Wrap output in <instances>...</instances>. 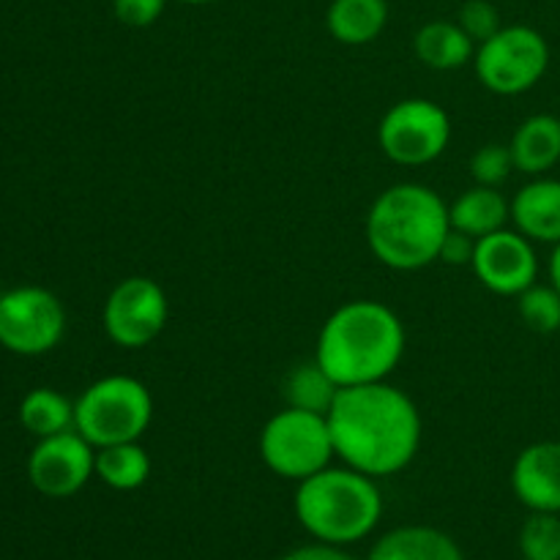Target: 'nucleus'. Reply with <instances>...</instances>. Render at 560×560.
Listing matches in <instances>:
<instances>
[{
  "mask_svg": "<svg viewBox=\"0 0 560 560\" xmlns=\"http://www.w3.org/2000/svg\"><path fill=\"white\" fill-rule=\"evenodd\" d=\"M170 317L162 284L148 277H129L113 288L104 304V331L118 348L140 350L164 331Z\"/></svg>",
  "mask_w": 560,
  "mask_h": 560,
  "instance_id": "9d476101",
  "label": "nucleus"
},
{
  "mask_svg": "<svg viewBox=\"0 0 560 560\" xmlns=\"http://www.w3.org/2000/svg\"><path fill=\"white\" fill-rule=\"evenodd\" d=\"M512 222L520 233L541 244H560V180L539 178L512 200Z\"/></svg>",
  "mask_w": 560,
  "mask_h": 560,
  "instance_id": "4468645a",
  "label": "nucleus"
},
{
  "mask_svg": "<svg viewBox=\"0 0 560 560\" xmlns=\"http://www.w3.org/2000/svg\"><path fill=\"white\" fill-rule=\"evenodd\" d=\"M550 279H552V288L560 293V244H556V252L550 257Z\"/></svg>",
  "mask_w": 560,
  "mask_h": 560,
  "instance_id": "c756f323",
  "label": "nucleus"
},
{
  "mask_svg": "<svg viewBox=\"0 0 560 560\" xmlns=\"http://www.w3.org/2000/svg\"><path fill=\"white\" fill-rule=\"evenodd\" d=\"M282 392L284 399H288V408L328 416V410H331L334 399L339 394V386L317 361H306V364L293 366L288 372V377L282 383Z\"/></svg>",
  "mask_w": 560,
  "mask_h": 560,
  "instance_id": "4be33fe9",
  "label": "nucleus"
},
{
  "mask_svg": "<svg viewBox=\"0 0 560 560\" xmlns=\"http://www.w3.org/2000/svg\"><path fill=\"white\" fill-rule=\"evenodd\" d=\"M452 140V120L441 104L430 98L397 102L381 120L377 142L392 162L405 167L430 164L446 151Z\"/></svg>",
  "mask_w": 560,
  "mask_h": 560,
  "instance_id": "6e6552de",
  "label": "nucleus"
},
{
  "mask_svg": "<svg viewBox=\"0 0 560 560\" xmlns=\"http://www.w3.org/2000/svg\"><path fill=\"white\" fill-rule=\"evenodd\" d=\"M260 457L277 476L304 481L320 474L337 457L328 416L284 408L260 432Z\"/></svg>",
  "mask_w": 560,
  "mask_h": 560,
  "instance_id": "423d86ee",
  "label": "nucleus"
},
{
  "mask_svg": "<svg viewBox=\"0 0 560 560\" xmlns=\"http://www.w3.org/2000/svg\"><path fill=\"white\" fill-rule=\"evenodd\" d=\"M550 66V47L539 31L528 25L501 27L492 38L479 44L476 74L481 85L501 96L530 91Z\"/></svg>",
  "mask_w": 560,
  "mask_h": 560,
  "instance_id": "0eeeda50",
  "label": "nucleus"
},
{
  "mask_svg": "<svg viewBox=\"0 0 560 560\" xmlns=\"http://www.w3.org/2000/svg\"><path fill=\"white\" fill-rule=\"evenodd\" d=\"M153 419L145 383L129 375H107L91 383L74 402V430L93 448L140 441Z\"/></svg>",
  "mask_w": 560,
  "mask_h": 560,
  "instance_id": "39448f33",
  "label": "nucleus"
},
{
  "mask_svg": "<svg viewBox=\"0 0 560 560\" xmlns=\"http://www.w3.org/2000/svg\"><path fill=\"white\" fill-rule=\"evenodd\" d=\"M517 310L525 326L536 334H556L560 328V293L552 284H530L517 295Z\"/></svg>",
  "mask_w": 560,
  "mask_h": 560,
  "instance_id": "5701e85b",
  "label": "nucleus"
},
{
  "mask_svg": "<svg viewBox=\"0 0 560 560\" xmlns=\"http://www.w3.org/2000/svg\"><path fill=\"white\" fill-rule=\"evenodd\" d=\"M167 0H113V11L120 25L151 27L164 14Z\"/></svg>",
  "mask_w": 560,
  "mask_h": 560,
  "instance_id": "bb28decb",
  "label": "nucleus"
},
{
  "mask_svg": "<svg viewBox=\"0 0 560 560\" xmlns=\"http://www.w3.org/2000/svg\"><path fill=\"white\" fill-rule=\"evenodd\" d=\"M180 3H191V5H202V3H213V0H180Z\"/></svg>",
  "mask_w": 560,
  "mask_h": 560,
  "instance_id": "7c9ffc66",
  "label": "nucleus"
},
{
  "mask_svg": "<svg viewBox=\"0 0 560 560\" xmlns=\"http://www.w3.org/2000/svg\"><path fill=\"white\" fill-rule=\"evenodd\" d=\"M20 424L38 441L74 430V402L55 388H33L20 405Z\"/></svg>",
  "mask_w": 560,
  "mask_h": 560,
  "instance_id": "aec40b11",
  "label": "nucleus"
},
{
  "mask_svg": "<svg viewBox=\"0 0 560 560\" xmlns=\"http://www.w3.org/2000/svg\"><path fill=\"white\" fill-rule=\"evenodd\" d=\"M96 476L113 490H137L151 476V457L140 446V441L96 448Z\"/></svg>",
  "mask_w": 560,
  "mask_h": 560,
  "instance_id": "412c9836",
  "label": "nucleus"
},
{
  "mask_svg": "<svg viewBox=\"0 0 560 560\" xmlns=\"http://www.w3.org/2000/svg\"><path fill=\"white\" fill-rule=\"evenodd\" d=\"M457 22L459 27L479 44L501 31V16H498V9L490 0H468V3L459 9Z\"/></svg>",
  "mask_w": 560,
  "mask_h": 560,
  "instance_id": "a878e982",
  "label": "nucleus"
},
{
  "mask_svg": "<svg viewBox=\"0 0 560 560\" xmlns=\"http://www.w3.org/2000/svg\"><path fill=\"white\" fill-rule=\"evenodd\" d=\"M282 560H353L348 552H342L339 547L334 545H310V547H299V550L288 552Z\"/></svg>",
  "mask_w": 560,
  "mask_h": 560,
  "instance_id": "c85d7f7f",
  "label": "nucleus"
},
{
  "mask_svg": "<svg viewBox=\"0 0 560 560\" xmlns=\"http://www.w3.org/2000/svg\"><path fill=\"white\" fill-rule=\"evenodd\" d=\"M474 252H476L474 235L452 228L446 233V238H443L438 260H443L446 266H470V262H474Z\"/></svg>",
  "mask_w": 560,
  "mask_h": 560,
  "instance_id": "cd10ccee",
  "label": "nucleus"
},
{
  "mask_svg": "<svg viewBox=\"0 0 560 560\" xmlns=\"http://www.w3.org/2000/svg\"><path fill=\"white\" fill-rule=\"evenodd\" d=\"M512 490L530 512L560 514V441H541L520 452Z\"/></svg>",
  "mask_w": 560,
  "mask_h": 560,
  "instance_id": "ddd939ff",
  "label": "nucleus"
},
{
  "mask_svg": "<svg viewBox=\"0 0 560 560\" xmlns=\"http://www.w3.org/2000/svg\"><path fill=\"white\" fill-rule=\"evenodd\" d=\"M66 310L44 288H14L0 295V345L16 355H42L58 348Z\"/></svg>",
  "mask_w": 560,
  "mask_h": 560,
  "instance_id": "1a4fd4ad",
  "label": "nucleus"
},
{
  "mask_svg": "<svg viewBox=\"0 0 560 560\" xmlns=\"http://www.w3.org/2000/svg\"><path fill=\"white\" fill-rule=\"evenodd\" d=\"M383 498L375 479L353 468H323L299 481L295 517L323 545H353L381 523Z\"/></svg>",
  "mask_w": 560,
  "mask_h": 560,
  "instance_id": "20e7f679",
  "label": "nucleus"
},
{
  "mask_svg": "<svg viewBox=\"0 0 560 560\" xmlns=\"http://www.w3.org/2000/svg\"><path fill=\"white\" fill-rule=\"evenodd\" d=\"M525 560H560V517L556 512H534L520 530Z\"/></svg>",
  "mask_w": 560,
  "mask_h": 560,
  "instance_id": "b1692460",
  "label": "nucleus"
},
{
  "mask_svg": "<svg viewBox=\"0 0 560 560\" xmlns=\"http://www.w3.org/2000/svg\"><path fill=\"white\" fill-rule=\"evenodd\" d=\"M514 156L509 145H498V142H490V145L479 148V151L470 156V175L479 186H501L503 180L512 175Z\"/></svg>",
  "mask_w": 560,
  "mask_h": 560,
  "instance_id": "393cba45",
  "label": "nucleus"
},
{
  "mask_svg": "<svg viewBox=\"0 0 560 560\" xmlns=\"http://www.w3.org/2000/svg\"><path fill=\"white\" fill-rule=\"evenodd\" d=\"M448 230V206L421 184L392 186L372 202L366 217L370 249L394 271H419L435 262Z\"/></svg>",
  "mask_w": 560,
  "mask_h": 560,
  "instance_id": "7ed1b4c3",
  "label": "nucleus"
},
{
  "mask_svg": "<svg viewBox=\"0 0 560 560\" xmlns=\"http://www.w3.org/2000/svg\"><path fill=\"white\" fill-rule=\"evenodd\" d=\"M405 353V326L381 301H348L320 328L315 361L339 388L381 383Z\"/></svg>",
  "mask_w": 560,
  "mask_h": 560,
  "instance_id": "f03ea898",
  "label": "nucleus"
},
{
  "mask_svg": "<svg viewBox=\"0 0 560 560\" xmlns=\"http://www.w3.org/2000/svg\"><path fill=\"white\" fill-rule=\"evenodd\" d=\"M470 268L492 293L520 295L536 282L539 260L530 238H525L520 230H498L476 241Z\"/></svg>",
  "mask_w": 560,
  "mask_h": 560,
  "instance_id": "f8f14e48",
  "label": "nucleus"
},
{
  "mask_svg": "<svg viewBox=\"0 0 560 560\" xmlns=\"http://www.w3.org/2000/svg\"><path fill=\"white\" fill-rule=\"evenodd\" d=\"M509 219H512V202H506V197L495 186L476 184L474 189L463 191L448 206V222H452V228L474 235L476 241L503 230V224Z\"/></svg>",
  "mask_w": 560,
  "mask_h": 560,
  "instance_id": "dca6fc26",
  "label": "nucleus"
},
{
  "mask_svg": "<svg viewBox=\"0 0 560 560\" xmlns=\"http://www.w3.org/2000/svg\"><path fill=\"white\" fill-rule=\"evenodd\" d=\"M96 474V452L77 430L42 438L27 459L33 490L47 498H71Z\"/></svg>",
  "mask_w": 560,
  "mask_h": 560,
  "instance_id": "9b49d317",
  "label": "nucleus"
},
{
  "mask_svg": "<svg viewBox=\"0 0 560 560\" xmlns=\"http://www.w3.org/2000/svg\"><path fill=\"white\" fill-rule=\"evenodd\" d=\"M413 49L424 66L435 71H452L468 63L476 52V42L459 27V22H427L413 38Z\"/></svg>",
  "mask_w": 560,
  "mask_h": 560,
  "instance_id": "a211bd4d",
  "label": "nucleus"
},
{
  "mask_svg": "<svg viewBox=\"0 0 560 560\" xmlns=\"http://www.w3.org/2000/svg\"><path fill=\"white\" fill-rule=\"evenodd\" d=\"M388 22L386 0H334L326 25L339 44L361 47L375 42Z\"/></svg>",
  "mask_w": 560,
  "mask_h": 560,
  "instance_id": "6ab92c4d",
  "label": "nucleus"
},
{
  "mask_svg": "<svg viewBox=\"0 0 560 560\" xmlns=\"http://www.w3.org/2000/svg\"><path fill=\"white\" fill-rule=\"evenodd\" d=\"M514 167L528 175H541L560 162V118L534 115L514 131L512 142Z\"/></svg>",
  "mask_w": 560,
  "mask_h": 560,
  "instance_id": "f3484780",
  "label": "nucleus"
},
{
  "mask_svg": "<svg viewBox=\"0 0 560 560\" xmlns=\"http://www.w3.org/2000/svg\"><path fill=\"white\" fill-rule=\"evenodd\" d=\"M366 560H465L452 536L427 525L397 528L372 547Z\"/></svg>",
  "mask_w": 560,
  "mask_h": 560,
  "instance_id": "2eb2a0df",
  "label": "nucleus"
},
{
  "mask_svg": "<svg viewBox=\"0 0 560 560\" xmlns=\"http://www.w3.org/2000/svg\"><path fill=\"white\" fill-rule=\"evenodd\" d=\"M328 427L337 457L372 479L405 470L421 446L419 408L386 381L339 388Z\"/></svg>",
  "mask_w": 560,
  "mask_h": 560,
  "instance_id": "f257e3e1",
  "label": "nucleus"
}]
</instances>
